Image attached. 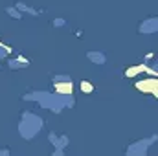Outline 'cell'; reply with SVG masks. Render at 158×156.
Segmentation results:
<instances>
[{"label":"cell","instance_id":"obj_1","mask_svg":"<svg viewBox=\"0 0 158 156\" xmlns=\"http://www.w3.org/2000/svg\"><path fill=\"white\" fill-rule=\"evenodd\" d=\"M136 86H138L140 90H145V92L153 90V92L156 94V81H144V83H138Z\"/></svg>","mask_w":158,"mask_h":156},{"label":"cell","instance_id":"obj_2","mask_svg":"<svg viewBox=\"0 0 158 156\" xmlns=\"http://www.w3.org/2000/svg\"><path fill=\"white\" fill-rule=\"evenodd\" d=\"M83 90H85V92H90V90H92V86H90L88 83H83Z\"/></svg>","mask_w":158,"mask_h":156}]
</instances>
